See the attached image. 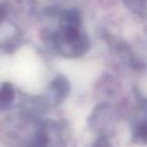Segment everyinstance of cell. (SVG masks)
Returning a JSON list of instances; mask_svg holds the SVG:
<instances>
[{
	"instance_id": "obj_2",
	"label": "cell",
	"mask_w": 147,
	"mask_h": 147,
	"mask_svg": "<svg viewBox=\"0 0 147 147\" xmlns=\"http://www.w3.org/2000/svg\"><path fill=\"white\" fill-rule=\"evenodd\" d=\"M53 87L57 93L61 96H63L65 95V92L69 90V85H67V82L65 80V78L63 77H59L57 78L55 82L53 83Z\"/></svg>"
},
{
	"instance_id": "obj_1",
	"label": "cell",
	"mask_w": 147,
	"mask_h": 147,
	"mask_svg": "<svg viewBox=\"0 0 147 147\" xmlns=\"http://www.w3.org/2000/svg\"><path fill=\"white\" fill-rule=\"evenodd\" d=\"M14 93L10 84H3L2 90H1V103L7 104L13 99Z\"/></svg>"
}]
</instances>
